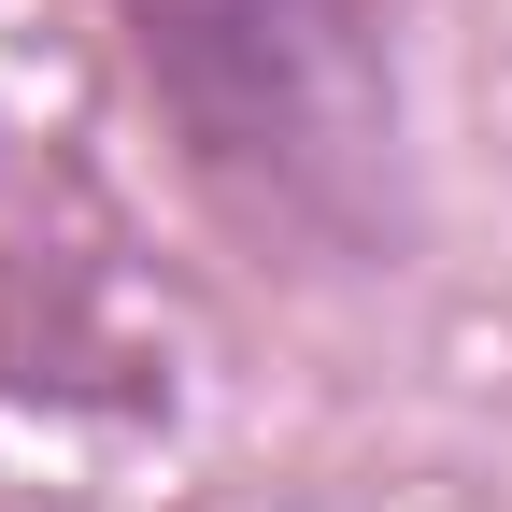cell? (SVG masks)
Returning a JSON list of instances; mask_svg holds the SVG:
<instances>
[{"mask_svg":"<svg viewBox=\"0 0 512 512\" xmlns=\"http://www.w3.org/2000/svg\"><path fill=\"white\" fill-rule=\"evenodd\" d=\"M157 86L214 157H328L356 100V0H128Z\"/></svg>","mask_w":512,"mask_h":512,"instance_id":"obj_1","label":"cell"}]
</instances>
